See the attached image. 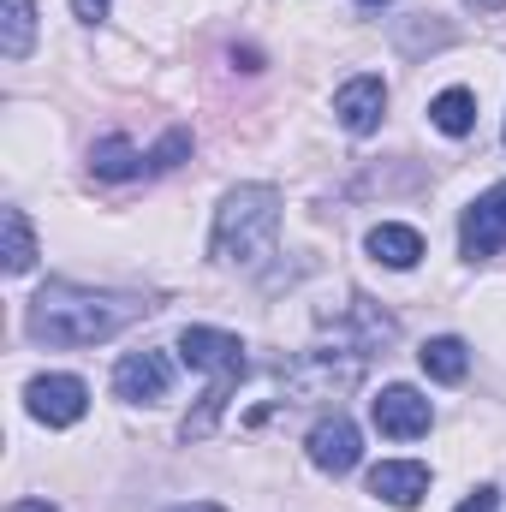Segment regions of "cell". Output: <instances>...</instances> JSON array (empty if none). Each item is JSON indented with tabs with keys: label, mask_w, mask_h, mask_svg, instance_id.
<instances>
[{
	"label": "cell",
	"mask_w": 506,
	"mask_h": 512,
	"mask_svg": "<svg viewBox=\"0 0 506 512\" xmlns=\"http://www.w3.org/2000/svg\"><path fill=\"white\" fill-rule=\"evenodd\" d=\"M173 512H227V507H215V501H191V507H173Z\"/></svg>",
	"instance_id": "cell-23"
},
{
	"label": "cell",
	"mask_w": 506,
	"mask_h": 512,
	"mask_svg": "<svg viewBox=\"0 0 506 512\" xmlns=\"http://www.w3.org/2000/svg\"><path fill=\"white\" fill-rule=\"evenodd\" d=\"M233 66H239V72H262V54H256V48H233Z\"/></svg>",
	"instance_id": "cell-21"
},
{
	"label": "cell",
	"mask_w": 506,
	"mask_h": 512,
	"mask_svg": "<svg viewBox=\"0 0 506 512\" xmlns=\"http://www.w3.org/2000/svg\"><path fill=\"white\" fill-rule=\"evenodd\" d=\"M364 370H370V352H358V346H340V352H304L292 370H286V405H310V399H340V393H352V387L364 382Z\"/></svg>",
	"instance_id": "cell-3"
},
{
	"label": "cell",
	"mask_w": 506,
	"mask_h": 512,
	"mask_svg": "<svg viewBox=\"0 0 506 512\" xmlns=\"http://www.w3.org/2000/svg\"><path fill=\"white\" fill-rule=\"evenodd\" d=\"M179 358H185L191 370H209V382L251 370V364H245V340L227 334V328H185V334H179Z\"/></svg>",
	"instance_id": "cell-6"
},
{
	"label": "cell",
	"mask_w": 506,
	"mask_h": 512,
	"mask_svg": "<svg viewBox=\"0 0 506 512\" xmlns=\"http://www.w3.org/2000/svg\"><path fill=\"white\" fill-rule=\"evenodd\" d=\"M310 465L316 471H328V477H346L352 465H358V453H364V441H358V423L346 417V411H328L316 429H310Z\"/></svg>",
	"instance_id": "cell-8"
},
{
	"label": "cell",
	"mask_w": 506,
	"mask_h": 512,
	"mask_svg": "<svg viewBox=\"0 0 506 512\" xmlns=\"http://www.w3.org/2000/svg\"><path fill=\"white\" fill-rule=\"evenodd\" d=\"M429 120L447 131V137H471V126H477V96L465 84H453V90H441L429 102Z\"/></svg>",
	"instance_id": "cell-14"
},
{
	"label": "cell",
	"mask_w": 506,
	"mask_h": 512,
	"mask_svg": "<svg viewBox=\"0 0 506 512\" xmlns=\"http://www.w3.org/2000/svg\"><path fill=\"white\" fill-rule=\"evenodd\" d=\"M471 6H477V12H501L506 0H471Z\"/></svg>",
	"instance_id": "cell-24"
},
{
	"label": "cell",
	"mask_w": 506,
	"mask_h": 512,
	"mask_svg": "<svg viewBox=\"0 0 506 512\" xmlns=\"http://www.w3.org/2000/svg\"><path fill=\"white\" fill-rule=\"evenodd\" d=\"M90 173L96 179H137V173H149V155H137L131 149V137H96V149H90Z\"/></svg>",
	"instance_id": "cell-13"
},
{
	"label": "cell",
	"mask_w": 506,
	"mask_h": 512,
	"mask_svg": "<svg viewBox=\"0 0 506 512\" xmlns=\"http://www.w3.org/2000/svg\"><path fill=\"white\" fill-rule=\"evenodd\" d=\"M12 512H60L54 501H12Z\"/></svg>",
	"instance_id": "cell-22"
},
{
	"label": "cell",
	"mask_w": 506,
	"mask_h": 512,
	"mask_svg": "<svg viewBox=\"0 0 506 512\" xmlns=\"http://www.w3.org/2000/svg\"><path fill=\"white\" fill-rule=\"evenodd\" d=\"M417 358H423V376H435V382H465V370H471V352H465V340H453V334L429 340Z\"/></svg>",
	"instance_id": "cell-16"
},
{
	"label": "cell",
	"mask_w": 506,
	"mask_h": 512,
	"mask_svg": "<svg viewBox=\"0 0 506 512\" xmlns=\"http://www.w3.org/2000/svg\"><path fill=\"white\" fill-rule=\"evenodd\" d=\"M0 233H6V274H30L36 268V233L24 221V209H0Z\"/></svg>",
	"instance_id": "cell-17"
},
{
	"label": "cell",
	"mask_w": 506,
	"mask_h": 512,
	"mask_svg": "<svg viewBox=\"0 0 506 512\" xmlns=\"http://www.w3.org/2000/svg\"><path fill=\"white\" fill-rule=\"evenodd\" d=\"M72 12H78L84 24H96V18H108V0H72Z\"/></svg>",
	"instance_id": "cell-20"
},
{
	"label": "cell",
	"mask_w": 506,
	"mask_h": 512,
	"mask_svg": "<svg viewBox=\"0 0 506 512\" xmlns=\"http://www.w3.org/2000/svg\"><path fill=\"white\" fill-rule=\"evenodd\" d=\"M459 251H465V262H489V256L506 251V185H489V191L465 209V221H459Z\"/></svg>",
	"instance_id": "cell-4"
},
{
	"label": "cell",
	"mask_w": 506,
	"mask_h": 512,
	"mask_svg": "<svg viewBox=\"0 0 506 512\" xmlns=\"http://www.w3.org/2000/svg\"><path fill=\"white\" fill-rule=\"evenodd\" d=\"M167 387H173L167 352H126V358L114 364V393H120L126 405H155V399H167Z\"/></svg>",
	"instance_id": "cell-9"
},
{
	"label": "cell",
	"mask_w": 506,
	"mask_h": 512,
	"mask_svg": "<svg viewBox=\"0 0 506 512\" xmlns=\"http://www.w3.org/2000/svg\"><path fill=\"white\" fill-rule=\"evenodd\" d=\"M370 256H376L381 268H417L423 262V233L417 227H399V221H381V227H370Z\"/></svg>",
	"instance_id": "cell-12"
},
{
	"label": "cell",
	"mask_w": 506,
	"mask_h": 512,
	"mask_svg": "<svg viewBox=\"0 0 506 512\" xmlns=\"http://www.w3.org/2000/svg\"><path fill=\"white\" fill-rule=\"evenodd\" d=\"M280 239V191L274 185H233L215 209V239L209 256L233 262V268H256Z\"/></svg>",
	"instance_id": "cell-2"
},
{
	"label": "cell",
	"mask_w": 506,
	"mask_h": 512,
	"mask_svg": "<svg viewBox=\"0 0 506 512\" xmlns=\"http://www.w3.org/2000/svg\"><path fill=\"white\" fill-rule=\"evenodd\" d=\"M459 512H501V489H495V483H483L477 495H465V507H459Z\"/></svg>",
	"instance_id": "cell-19"
},
{
	"label": "cell",
	"mask_w": 506,
	"mask_h": 512,
	"mask_svg": "<svg viewBox=\"0 0 506 512\" xmlns=\"http://www.w3.org/2000/svg\"><path fill=\"white\" fill-rule=\"evenodd\" d=\"M370 495L387 501V507H417L429 495V465H417V459H381L376 471H370Z\"/></svg>",
	"instance_id": "cell-11"
},
{
	"label": "cell",
	"mask_w": 506,
	"mask_h": 512,
	"mask_svg": "<svg viewBox=\"0 0 506 512\" xmlns=\"http://www.w3.org/2000/svg\"><path fill=\"white\" fill-rule=\"evenodd\" d=\"M149 310L155 304L131 298V292H90V286H72V280H48L30 298V334L42 346H96V340L126 334Z\"/></svg>",
	"instance_id": "cell-1"
},
{
	"label": "cell",
	"mask_w": 506,
	"mask_h": 512,
	"mask_svg": "<svg viewBox=\"0 0 506 512\" xmlns=\"http://www.w3.org/2000/svg\"><path fill=\"white\" fill-rule=\"evenodd\" d=\"M24 405H30L36 423H48V429H72V423L90 411V387L78 382V376H36V382L24 387Z\"/></svg>",
	"instance_id": "cell-5"
},
{
	"label": "cell",
	"mask_w": 506,
	"mask_h": 512,
	"mask_svg": "<svg viewBox=\"0 0 506 512\" xmlns=\"http://www.w3.org/2000/svg\"><path fill=\"white\" fill-rule=\"evenodd\" d=\"M36 48V0H6V18H0V54L6 60H24Z\"/></svg>",
	"instance_id": "cell-15"
},
{
	"label": "cell",
	"mask_w": 506,
	"mask_h": 512,
	"mask_svg": "<svg viewBox=\"0 0 506 512\" xmlns=\"http://www.w3.org/2000/svg\"><path fill=\"white\" fill-rule=\"evenodd\" d=\"M358 6H387V0H358Z\"/></svg>",
	"instance_id": "cell-25"
},
{
	"label": "cell",
	"mask_w": 506,
	"mask_h": 512,
	"mask_svg": "<svg viewBox=\"0 0 506 512\" xmlns=\"http://www.w3.org/2000/svg\"><path fill=\"white\" fill-rule=\"evenodd\" d=\"M370 417H376V429L387 441H417V435H429V423H435V405L417 393V387H381V399L370 405Z\"/></svg>",
	"instance_id": "cell-7"
},
{
	"label": "cell",
	"mask_w": 506,
	"mask_h": 512,
	"mask_svg": "<svg viewBox=\"0 0 506 512\" xmlns=\"http://www.w3.org/2000/svg\"><path fill=\"white\" fill-rule=\"evenodd\" d=\"M185 155H191V131L173 126L161 143H155V149H149V173H167V167H179Z\"/></svg>",
	"instance_id": "cell-18"
},
{
	"label": "cell",
	"mask_w": 506,
	"mask_h": 512,
	"mask_svg": "<svg viewBox=\"0 0 506 512\" xmlns=\"http://www.w3.org/2000/svg\"><path fill=\"white\" fill-rule=\"evenodd\" d=\"M334 114H340V126L352 131V137H370L381 126V114H387V84L381 78H352V84H340V96H334Z\"/></svg>",
	"instance_id": "cell-10"
}]
</instances>
